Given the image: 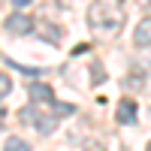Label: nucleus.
Instances as JSON below:
<instances>
[{"instance_id": "2", "label": "nucleus", "mask_w": 151, "mask_h": 151, "mask_svg": "<svg viewBox=\"0 0 151 151\" xmlns=\"http://www.w3.org/2000/svg\"><path fill=\"white\" fill-rule=\"evenodd\" d=\"M27 97L33 100V103H52L55 100V91L48 85H42V82H30L27 85Z\"/></svg>"}, {"instance_id": "10", "label": "nucleus", "mask_w": 151, "mask_h": 151, "mask_svg": "<svg viewBox=\"0 0 151 151\" xmlns=\"http://www.w3.org/2000/svg\"><path fill=\"white\" fill-rule=\"evenodd\" d=\"M94 82H106V73H103V67H100V64L94 67Z\"/></svg>"}, {"instance_id": "4", "label": "nucleus", "mask_w": 151, "mask_h": 151, "mask_svg": "<svg viewBox=\"0 0 151 151\" xmlns=\"http://www.w3.org/2000/svg\"><path fill=\"white\" fill-rule=\"evenodd\" d=\"M133 42L139 45V48L151 45V18H142V21H139V27L133 30Z\"/></svg>"}, {"instance_id": "3", "label": "nucleus", "mask_w": 151, "mask_h": 151, "mask_svg": "<svg viewBox=\"0 0 151 151\" xmlns=\"http://www.w3.org/2000/svg\"><path fill=\"white\" fill-rule=\"evenodd\" d=\"M115 118H118V124H136V103L133 100H121Z\"/></svg>"}, {"instance_id": "7", "label": "nucleus", "mask_w": 151, "mask_h": 151, "mask_svg": "<svg viewBox=\"0 0 151 151\" xmlns=\"http://www.w3.org/2000/svg\"><path fill=\"white\" fill-rule=\"evenodd\" d=\"M3 151H30V145L21 139V136H9L6 139V145H3Z\"/></svg>"}, {"instance_id": "8", "label": "nucleus", "mask_w": 151, "mask_h": 151, "mask_svg": "<svg viewBox=\"0 0 151 151\" xmlns=\"http://www.w3.org/2000/svg\"><path fill=\"white\" fill-rule=\"evenodd\" d=\"M9 64L15 67V70H21L24 76H45V70H42V67H21V64H15V60H9Z\"/></svg>"}, {"instance_id": "13", "label": "nucleus", "mask_w": 151, "mask_h": 151, "mask_svg": "<svg viewBox=\"0 0 151 151\" xmlns=\"http://www.w3.org/2000/svg\"><path fill=\"white\" fill-rule=\"evenodd\" d=\"M148 151H151V145H148Z\"/></svg>"}, {"instance_id": "9", "label": "nucleus", "mask_w": 151, "mask_h": 151, "mask_svg": "<svg viewBox=\"0 0 151 151\" xmlns=\"http://www.w3.org/2000/svg\"><path fill=\"white\" fill-rule=\"evenodd\" d=\"M9 91H12V79H9L6 73H0V97H6Z\"/></svg>"}, {"instance_id": "6", "label": "nucleus", "mask_w": 151, "mask_h": 151, "mask_svg": "<svg viewBox=\"0 0 151 151\" xmlns=\"http://www.w3.org/2000/svg\"><path fill=\"white\" fill-rule=\"evenodd\" d=\"M18 118H21V124H36V121H40V112H36V103H33V106H24V109L18 112Z\"/></svg>"}, {"instance_id": "12", "label": "nucleus", "mask_w": 151, "mask_h": 151, "mask_svg": "<svg viewBox=\"0 0 151 151\" xmlns=\"http://www.w3.org/2000/svg\"><path fill=\"white\" fill-rule=\"evenodd\" d=\"M3 121H6V109L0 106V127H3Z\"/></svg>"}, {"instance_id": "5", "label": "nucleus", "mask_w": 151, "mask_h": 151, "mask_svg": "<svg viewBox=\"0 0 151 151\" xmlns=\"http://www.w3.org/2000/svg\"><path fill=\"white\" fill-rule=\"evenodd\" d=\"M40 36H42L45 42H52V45H58V42H60V36H64V30H60L58 24H45V30H42Z\"/></svg>"}, {"instance_id": "1", "label": "nucleus", "mask_w": 151, "mask_h": 151, "mask_svg": "<svg viewBox=\"0 0 151 151\" xmlns=\"http://www.w3.org/2000/svg\"><path fill=\"white\" fill-rule=\"evenodd\" d=\"M6 30L12 36H27V33H33V18L24 15V12H12L6 18Z\"/></svg>"}, {"instance_id": "11", "label": "nucleus", "mask_w": 151, "mask_h": 151, "mask_svg": "<svg viewBox=\"0 0 151 151\" xmlns=\"http://www.w3.org/2000/svg\"><path fill=\"white\" fill-rule=\"evenodd\" d=\"M9 3H12V6H15V9H27V6L33 3V0H9Z\"/></svg>"}]
</instances>
